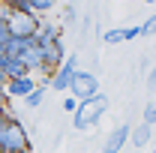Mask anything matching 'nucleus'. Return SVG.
<instances>
[{
  "label": "nucleus",
  "mask_w": 156,
  "mask_h": 153,
  "mask_svg": "<svg viewBox=\"0 0 156 153\" xmlns=\"http://www.w3.org/2000/svg\"><path fill=\"white\" fill-rule=\"evenodd\" d=\"M75 18H78V15H75V6H66V9H63V21H66V24H72Z\"/></svg>",
  "instance_id": "obj_15"
},
{
  "label": "nucleus",
  "mask_w": 156,
  "mask_h": 153,
  "mask_svg": "<svg viewBox=\"0 0 156 153\" xmlns=\"http://www.w3.org/2000/svg\"><path fill=\"white\" fill-rule=\"evenodd\" d=\"M9 108V99H0V111H6Z\"/></svg>",
  "instance_id": "obj_18"
},
{
  "label": "nucleus",
  "mask_w": 156,
  "mask_h": 153,
  "mask_svg": "<svg viewBox=\"0 0 156 153\" xmlns=\"http://www.w3.org/2000/svg\"><path fill=\"white\" fill-rule=\"evenodd\" d=\"M15 150H33L30 132L12 108L0 111V153H15Z\"/></svg>",
  "instance_id": "obj_1"
},
{
  "label": "nucleus",
  "mask_w": 156,
  "mask_h": 153,
  "mask_svg": "<svg viewBox=\"0 0 156 153\" xmlns=\"http://www.w3.org/2000/svg\"><path fill=\"white\" fill-rule=\"evenodd\" d=\"M39 15H33V12H9V33L12 36H21V39H27V36H36V30H39Z\"/></svg>",
  "instance_id": "obj_5"
},
{
  "label": "nucleus",
  "mask_w": 156,
  "mask_h": 153,
  "mask_svg": "<svg viewBox=\"0 0 156 153\" xmlns=\"http://www.w3.org/2000/svg\"><path fill=\"white\" fill-rule=\"evenodd\" d=\"M141 123H147V126H153V123H156V105H153V99H147L144 114H141Z\"/></svg>",
  "instance_id": "obj_13"
},
{
  "label": "nucleus",
  "mask_w": 156,
  "mask_h": 153,
  "mask_svg": "<svg viewBox=\"0 0 156 153\" xmlns=\"http://www.w3.org/2000/svg\"><path fill=\"white\" fill-rule=\"evenodd\" d=\"M132 39H141L138 36V24L132 27H111V30H105L102 33V45H123V42H132Z\"/></svg>",
  "instance_id": "obj_7"
},
{
  "label": "nucleus",
  "mask_w": 156,
  "mask_h": 153,
  "mask_svg": "<svg viewBox=\"0 0 156 153\" xmlns=\"http://www.w3.org/2000/svg\"><path fill=\"white\" fill-rule=\"evenodd\" d=\"M129 141H132V147H147L153 141V126L141 123L138 129H129Z\"/></svg>",
  "instance_id": "obj_10"
},
{
  "label": "nucleus",
  "mask_w": 156,
  "mask_h": 153,
  "mask_svg": "<svg viewBox=\"0 0 156 153\" xmlns=\"http://www.w3.org/2000/svg\"><path fill=\"white\" fill-rule=\"evenodd\" d=\"M108 108H111V99H108L105 93L78 102L75 111H72V129H75V132H87V129H93L99 120L108 114Z\"/></svg>",
  "instance_id": "obj_2"
},
{
  "label": "nucleus",
  "mask_w": 156,
  "mask_h": 153,
  "mask_svg": "<svg viewBox=\"0 0 156 153\" xmlns=\"http://www.w3.org/2000/svg\"><path fill=\"white\" fill-rule=\"evenodd\" d=\"M102 93V81L96 78V72H87V69H78L72 81H69V96L75 102H84V99H93V96Z\"/></svg>",
  "instance_id": "obj_3"
},
{
  "label": "nucleus",
  "mask_w": 156,
  "mask_h": 153,
  "mask_svg": "<svg viewBox=\"0 0 156 153\" xmlns=\"http://www.w3.org/2000/svg\"><path fill=\"white\" fill-rule=\"evenodd\" d=\"M150 153H156V150H153V147H150Z\"/></svg>",
  "instance_id": "obj_22"
},
{
  "label": "nucleus",
  "mask_w": 156,
  "mask_h": 153,
  "mask_svg": "<svg viewBox=\"0 0 156 153\" xmlns=\"http://www.w3.org/2000/svg\"><path fill=\"white\" fill-rule=\"evenodd\" d=\"M45 96H48V84H45V81H39L36 87L24 96V105H27V111H36V108H42Z\"/></svg>",
  "instance_id": "obj_9"
},
{
  "label": "nucleus",
  "mask_w": 156,
  "mask_h": 153,
  "mask_svg": "<svg viewBox=\"0 0 156 153\" xmlns=\"http://www.w3.org/2000/svg\"><path fill=\"white\" fill-rule=\"evenodd\" d=\"M9 36H12V33H9V24H6V21H0V48L9 42Z\"/></svg>",
  "instance_id": "obj_14"
},
{
  "label": "nucleus",
  "mask_w": 156,
  "mask_h": 153,
  "mask_svg": "<svg viewBox=\"0 0 156 153\" xmlns=\"http://www.w3.org/2000/svg\"><path fill=\"white\" fill-rule=\"evenodd\" d=\"M99 153H114V150H105V147H102V150H99Z\"/></svg>",
  "instance_id": "obj_20"
},
{
  "label": "nucleus",
  "mask_w": 156,
  "mask_h": 153,
  "mask_svg": "<svg viewBox=\"0 0 156 153\" xmlns=\"http://www.w3.org/2000/svg\"><path fill=\"white\" fill-rule=\"evenodd\" d=\"M15 153H30V150H15Z\"/></svg>",
  "instance_id": "obj_21"
},
{
  "label": "nucleus",
  "mask_w": 156,
  "mask_h": 153,
  "mask_svg": "<svg viewBox=\"0 0 156 153\" xmlns=\"http://www.w3.org/2000/svg\"><path fill=\"white\" fill-rule=\"evenodd\" d=\"M0 99H6V75L0 72Z\"/></svg>",
  "instance_id": "obj_17"
},
{
  "label": "nucleus",
  "mask_w": 156,
  "mask_h": 153,
  "mask_svg": "<svg viewBox=\"0 0 156 153\" xmlns=\"http://www.w3.org/2000/svg\"><path fill=\"white\" fill-rule=\"evenodd\" d=\"M36 84H39L36 75H30V72L18 75V78H6V99H24Z\"/></svg>",
  "instance_id": "obj_6"
},
{
  "label": "nucleus",
  "mask_w": 156,
  "mask_h": 153,
  "mask_svg": "<svg viewBox=\"0 0 156 153\" xmlns=\"http://www.w3.org/2000/svg\"><path fill=\"white\" fill-rule=\"evenodd\" d=\"M129 129H132L129 123H117L114 129L105 135V144H102V147H105V150H114V153H120L123 147H126V141H129Z\"/></svg>",
  "instance_id": "obj_8"
},
{
  "label": "nucleus",
  "mask_w": 156,
  "mask_h": 153,
  "mask_svg": "<svg viewBox=\"0 0 156 153\" xmlns=\"http://www.w3.org/2000/svg\"><path fill=\"white\" fill-rule=\"evenodd\" d=\"M75 99H72V96H66V99H63V111H75Z\"/></svg>",
  "instance_id": "obj_16"
},
{
  "label": "nucleus",
  "mask_w": 156,
  "mask_h": 153,
  "mask_svg": "<svg viewBox=\"0 0 156 153\" xmlns=\"http://www.w3.org/2000/svg\"><path fill=\"white\" fill-rule=\"evenodd\" d=\"M81 60H78V54H66L63 57V63H60L57 69L51 72V78H48V90H54V93H66L69 90V81H72V75H75Z\"/></svg>",
  "instance_id": "obj_4"
},
{
  "label": "nucleus",
  "mask_w": 156,
  "mask_h": 153,
  "mask_svg": "<svg viewBox=\"0 0 156 153\" xmlns=\"http://www.w3.org/2000/svg\"><path fill=\"white\" fill-rule=\"evenodd\" d=\"M54 6H57V0H27V9H30L33 15H39V18H42L45 12H51Z\"/></svg>",
  "instance_id": "obj_11"
},
{
  "label": "nucleus",
  "mask_w": 156,
  "mask_h": 153,
  "mask_svg": "<svg viewBox=\"0 0 156 153\" xmlns=\"http://www.w3.org/2000/svg\"><path fill=\"white\" fill-rule=\"evenodd\" d=\"M141 3H147V6H153V3H156V0H141Z\"/></svg>",
  "instance_id": "obj_19"
},
{
  "label": "nucleus",
  "mask_w": 156,
  "mask_h": 153,
  "mask_svg": "<svg viewBox=\"0 0 156 153\" xmlns=\"http://www.w3.org/2000/svg\"><path fill=\"white\" fill-rule=\"evenodd\" d=\"M0 3H3V0H0Z\"/></svg>",
  "instance_id": "obj_23"
},
{
  "label": "nucleus",
  "mask_w": 156,
  "mask_h": 153,
  "mask_svg": "<svg viewBox=\"0 0 156 153\" xmlns=\"http://www.w3.org/2000/svg\"><path fill=\"white\" fill-rule=\"evenodd\" d=\"M153 30H156V18H153V15H147V18L138 24V36H147V39H150V36H153Z\"/></svg>",
  "instance_id": "obj_12"
}]
</instances>
